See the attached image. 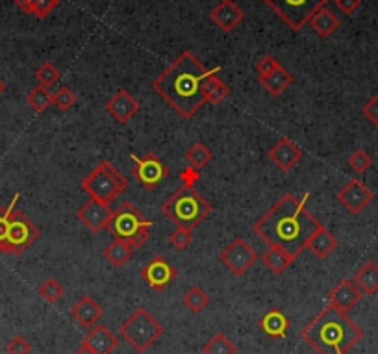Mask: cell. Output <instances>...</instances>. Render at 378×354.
<instances>
[{"instance_id":"1","label":"cell","mask_w":378,"mask_h":354,"mask_svg":"<svg viewBox=\"0 0 378 354\" xmlns=\"http://www.w3.org/2000/svg\"><path fill=\"white\" fill-rule=\"evenodd\" d=\"M310 193L297 199L293 193H286L269 212L254 223V234L263 243L282 247L293 256H299L306 249L308 239L319 228V221L306 210Z\"/></svg>"},{"instance_id":"2","label":"cell","mask_w":378,"mask_h":354,"mask_svg":"<svg viewBox=\"0 0 378 354\" xmlns=\"http://www.w3.org/2000/svg\"><path fill=\"white\" fill-rule=\"evenodd\" d=\"M208 74L202 62L186 51L152 82V90L165 100L182 119H193L202 108V80Z\"/></svg>"},{"instance_id":"3","label":"cell","mask_w":378,"mask_h":354,"mask_svg":"<svg viewBox=\"0 0 378 354\" xmlns=\"http://www.w3.org/2000/svg\"><path fill=\"white\" fill-rule=\"evenodd\" d=\"M301 338L317 354H347L362 342L364 330L345 312L327 306L302 329Z\"/></svg>"},{"instance_id":"4","label":"cell","mask_w":378,"mask_h":354,"mask_svg":"<svg viewBox=\"0 0 378 354\" xmlns=\"http://www.w3.org/2000/svg\"><path fill=\"white\" fill-rule=\"evenodd\" d=\"M213 206L195 187L182 186L169 199L163 202L161 212L165 213V217L173 221L178 228H187L193 230L204 223V219L212 213Z\"/></svg>"},{"instance_id":"5","label":"cell","mask_w":378,"mask_h":354,"mask_svg":"<svg viewBox=\"0 0 378 354\" xmlns=\"http://www.w3.org/2000/svg\"><path fill=\"white\" fill-rule=\"evenodd\" d=\"M152 221L147 219L132 202H122L121 206L111 212L109 223L106 226L113 239H121L132 249H139L150 238Z\"/></svg>"},{"instance_id":"6","label":"cell","mask_w":378,"mask_h":354,"mask_svg":"<svg viewBox=\"0 0 378 354\" xmlns=\"http://www.w3.org/2000/svg\"><path fill=\"white\" fill-rule=\"evenodd\" d=\"M80 187L91 199L104 202V204H111L116 197H119L129 187V180L113 163H109L108 160H100L95 169L83 178Z\"/></svg>"},{"instance_id":"7","label":"cell","mask_w":378,"mask_h":354,"mask_svg":"<svg viewBox=\"0 0 378 354\" xmlns=\"http://www.w3.org/2000/svg\"><path fill=\"white\" fill-rule=\"evenodd\" d=\"M119 332H121L122 340L134 351L145 353L163 336V327L148 314V310L137 308L122 323Z\"/></svg>"},{"instance_id":"8","label":"cell","mask_w":378,"mask_h":354,"mask_svg":"<svg viewBox=\"0 0 378 354\" xmlns=\"http://www.w3.org/2000/svg\"><path fill=\"white\" fill-rule=\"evenodd\" d=\"M262 2L269 6L293 32H301L310 23L312 15L328 4V0H262Z\"/></svg>"},{"instance_id":"9","label":"cell","mask_w":378,"mask_h":354,"mask_svg":"<svg viewBox=\"0 0 378 354\" xmlns=\"http://www.w3.org/2000/svg\"><path fill=\"white\" fill-rule=\"evenodd\" d=\"M41 232L39 228L33 225L32 221L26 217L25 213L19 210H13L12 217H10V225H8L6 241H4V251L2 254H13L19 256L26 249H30L39 239Z\"/></svg>"},{"instance_id":"10","label":"cell","mask_w":378,"mask_h":354,"mask_svg":"<svg viewBox=\"0 0 378 354\" xmlns=\"http://www.w3.org/2000/svg\"><path fill=\"white\" fill-rule=\"evenodd\" d=\"M219 260L234 277H243L245 273L256 264L258 252L243 238H234L219 252Z\"/></svg>"},{"instance_id":"11","label":"cell","mask_w":378,"mask_h":354,"mask_svg":"<svg viewBox=\"0 0 378 354\" xmlns=\"http://www.w3.org/2000/svg\"><path fill=\"white\" fill-rule=\"evenodd\" d=\"M134 161V167H132V174L134 178L139 182V186L145 189H156L161 182L169 176V167L165 165V161L160 160L158 156L148 152L145 156H130Z\"/></svg>"},{"instance_id":"12","label":"cell","mask_w":378,"mask_h":354,"mask_svg":"<svg viewBox=\"0 0 378 354\" xmlns=\"http://www.w3.org/2000/svg\"><path fill=\"white\" fill-rule=\"evenodd\" d=\"M336 199H338L341 206L345 208L347 212L353 213V215H358V213L364 212L371 204L373 199H375V193H373L369 187L364 186L358 178H353V180L347 182L345 186L336 193Z\"/></svg>"},{"instance_id":"13","label":"cell","mask_w":378,"mask_h":354,"mask_svg":"<svg viewBox=\"0 0 378 354\" xmlns=\"http://www.w3.org/2000/svg\"><path fill=\"white\" fill-rule=\"evenodd\" d=\"M176 277V269L167 262V258L154 256L145 267L141 269V278L147 282V286L154 291H163L169 288Z\"/></svg>"},{"instance_id":"14","label":"cell","mask_w":378,"mask_h":354,"mask_svg":"<svg viewBox=\"0 0 378 354\" xmlns=\"http://www.w3.org/2000/svg\"><path fill=\"white\" fill-rule=\"evenodd\" d=\"M111 208L109 204H104V202H98L95 199H90L85 204H82V208L77 212L78 221L82 223L90 232L98 234L100 230H106V226L109 223V217H111Z\"/></svg>"},{"instance_id":"15","label":"cell","mask_w":378,"mask_h":354,"mask_svg":"<svg viewBox=\"0 0 378 354\" xmlns=\"http://www.w3.org/2000/svg\"><path fill=\"white\" fill-rule=\"evenodd\" d=\"M267 156H269L271 163H273L278 171L288 173V171H291V169L295 167L297 163L301 161L302 150L297 143H293L291 139H288V137H280V139L269 148Z\"/></svg>"},{"instance_id":"16","label":"cell","mask_w":378,"mask_h":354,"mask_svg":"<svg viewBox=\"0 0 378 354\" xmlns=\"http://www.w3.org/2000/svg\"><path fill=\"white\" fill-rule=\"evenodd\" d=\"M106 111H108L111 119L117 122V124H126L130 122V119H134V115L139 111V103L135 100L132 95H130L126 90H119L106 103Z\"/></svg>"},{"instance_id":"17","label":"cell","mask_w":378,"mask_h":354,"mask_svg":"<svg viewBox=\"0 0 378 354\" xmlns=\"http://www.w3.org/2000/svg\"><path fill=\"white\" fill-rule=\"evenodd\" d=\"M362 297H364V293L358 290L354 280L345 278V280L338 282V286L328 293V306L347 314L362 301Z\"/></svg>"},{"instance_id":"18","label":"cell","mask_w":378,"mask_h":354,"mask_svg":"<svg viewBox=\"0 0 378 354\" xmlns=\"http://www.w3.org/2000/svg\"><path fill=\"white\" fill-rule=\"evenodd\" d=\"M243 10L237 6L234 0H221L217 6L210 12V19H212L213 25L225 33H230L243 21Z\"/></svg>"},{"instance_id":"19","label":"cell","mask_w":378,"mask_h":354,"mask_svg":"<svg viewBox=\"0 0 378 354\" xmlns=\"http://www.w3.org/2000/svg\"><path fill=\"white\" fill-rule=\"evenodd\" d=\"M82 343L93 349L96 354H111L119 345V338L106 325H95Z\"/></svg>"},{"instance_id":"20","label":"cell","mask_w":378,"mask_h":354,"mask_svg":"<svg viewBox=\"0 0 378 354\" xmlns=\"http://www.w3.org/2000/svg\"><path fill=\"white\" fill-rule=\"evenodd\" d=\"M71 316L77 319L83 329H93L96 325V321L104 316V308L100 304L96 303L93 297H80L71 310Z\"/></svg>"},{"instance_id":"21","label":"cell","mask_w":378,"mask_h":354,"mask_svg":"<svg viewBox=\"0 0 378 354\" xmlns=\"http://www.w3.org/2000/svg\"><path fill=\"white\" fill-rule=\"evenodd\" d=\"M338 247V238H334V234L319 225V228L312 234V238L308 239L306 249L314 254L317 260H327Z\"/></svg>"},{"instance_id":"22","label":"cell","mask_w":378,"mask_h":354,"mask_svg":"<svg viewBox=\"0 0 378 354\" xmlns=\"http://www.w3.org/2000/svg\"><path fill=\"white\" fill-rule=\"evenodd\" d=\"M221 71L219 67H213L212 71H208V74L202 80V95H204V103L217 106L230 95V87L217 77V72Z\"/></svg>"},{"instance_id":"23","label":"cell","mask_w":378,"mask_h":354,"mask_svg":"<svg viewBox=\"0 0 378 354\" xmlns=\"http://www.w3.org/2000/svg\"><path fill=\"white\" fill-rule=\"evenodd\" d=\"M308 25L312 26V30H314L319 38L327 39L330 38L332 33L338 32V28L341 26V21L332 10H328V8L325 6L321 8V10H317V12L312 15V19H310Z\"/></svg>"},{"instance_id":"24","label":"cell","mask_w":378,"mask_h":354,"mask_svg":"<svg viewBox=\"0 0 378 354\" xmlns=\"http://www.w3.org/2000/svg\"><path fill=\"white\" fill-rule=\"evenodd\" d=\"M260 329L269 338H286L289 330V317L282 310H269L260 319Z\"/></svg>"},{"instance_id":"25","label":"cell","mask_w":378,"mask_h":354,"mask_svg":"<svg viewBox=\"0 0 378 354\" xmlns=\"http://www.w3.org/2000/svg\"><path fill=\"white\" fill-rule=\"evenodd\" d=\"M262 262L265 267L273 273V275H282L288 271V267L295 262V256L289 254L288 251H284L282 247H275L271 245L267 251L263 252Z\"/></svg>"},{"instance_id":"26","label":"cell","mask_w":378,"mask_h":354,"mask_svg":"<svg viewBox=\"0 0 378 354\" xmlns=\"http://www.w3.org/2000/svg\"><path fill=\"white\" fill-rule=\"evenodd\" d=\"M258 82L263 90L267 91L273 97H280L284 91L288 90L289 85L293 84V74L286 71L284 67L276 69L275 72H271L267 77H258Z\"/></svg>"},{"instance_id":"27","label":"cell","mask_w":378,"mask_h":354,"mask_svg":"<svg viewBox=\"0 0 378 354\" xmlns=\"http://www.w3.org/2000/svg\"><path fill=\"white\" fill-rule=\"evenodd\" d=\"M353 280L364 295H375L378 293V265L367 262L354 273Z\"/></svg>"},{"instance_id":"28","label":"cell","mask_w":378,"mask_h":354,"mask_svg":"<svg viewBox=\"0 0 378 354\" xmlns=\"http://www.w3.org/2000/svg\"><path fill=\"white\" fill-rule=\"evenodd\" d=\"M132 247L129 243H124L121 239H113L111 243L104 249V258L108 260L109 265H113V267H122V265L129 262L130 258H132Z\"/></svg>"},{"instance_id":"29","label":"cell","mask_w":378,"mask_h":354,"mask_svg":"<svg viewBox=\"0 0 378 354\" xmlns=\"http://www.w3.org/2000/svg\"><path fill=\"white\" fill-rule=\"evenodd\" d=\"M213 160V154L212 150L208 148V145H204V143H193V145H189V148L186 150V161L189 167H195L197 171H202V169L210 163V161Z\"/></svg>"},{"instance_id":"30","label":"cell","mask_w":378,"mask_h":354,"mask_svg":"<svg viewBox=\"0 0 378 354\" xmlns=\"http://www.w3.org/2000/svg\"><path fill=\"white\" fill-rule=\"evenodd\" d=\"M52 93L51 87H43V85H36L28 95H26V103L30 104V108L38 113H43L52 106Z\"/></svg>"},{"instance_id":"31","label":"cell","mask_w":378,"mask_h":354,"mask_svg":"<svg viewBox=\"0 0 378 354\" xmlns=\"http://www.w3.org/2000/svg\"><path fill=\"white\" fill-rule=\"evenodd\" d=\"M184 306H186L189 312H193V314H200L202 310L210 304V295L206 293L200 286H193V288H189V290L184 293Z\"/></svg>"},{"instance_id":"32","label":"cell","mask_w":378,"mask_h":354,"mask_svg":"<svg viewBox=\"0 0 378 354\" xmlns=\"http://www.w3.org/2000/svg\"><path fill=\"white\" fill-rule=\"evenodd\" d=\"M204 354H237L236 345L230 342V338L225 336L223 332L212 336L210 342L206 343L204 349H202Z\"/></svg>"},{"instance_id":"33","label":"cell","mask_w":378,"mask_h":354,"mask_svg":"<svg viewBox=\"0 0 378 354\" xmlns=\"http://www.w3.org/2000/svg\"><path fill=\"white\" fill-rule=\"evenodd\" d=\"M38 293L43 297L49 304H56L59 299L64 297L65 290L64 286H62L56 278H46L45 282L38 288Z\"/></svg>"},{"instance_id":"34","label":"cell","mask_w":378,"mask_h":354,"mask_svg":"<svg viewBox=\"0 0 378 354\" xmlns=\"http://www.w3.org/2000/svg\"><path fill=\"white\" fill-rule=\"evenodd\" d=\"M36 80H38L39 85H43V87H52V85L56 84L59 80V69L51 62H45V64H41L36 69Z\"/></svg>"},{"instance_id":"35","label":"cell","mask_w":378,"mask_h":354,"mask_svg":"<svg viewBox=\"0 0 378 354\" xmlns=\"http://www.w3.org/2000/svg\"><path fill=\"white\" fill-rule=\"evenodd\" d=\"M52 104H54L59 111H69L72 106L77 104V95H75L67 85H62V87L52 95Z\"/></svg>"},{"instance_id":"36","label":"cell","mask_w":378,"mask_h":354,"mask_svg":"<svg viewBox=\"0 0 378 354\" xmlns=\"http://www.w3.org/2000/svg\"><path fill=\"white\" fill-rule=\"evenodd\" d=\"M349 167L353 169L354 173L358 174H364L366 171H369L373 165V160L371 156L367 154V150H364V148H358V150H354L353 154L349 156Z\"/></svg>"},{"instance_id":"37","label":"cell","mask_w":378,"mask_h":354,"mask_svg":"<svg viewBox=\"0 0 378 354\" xmlns=\"http://www.w3.org/2000/svg\"><path fill=\"white\" fill-rule=\"evenodd\" d=\"M19 200V193L13 195L12 202L8 206H0V254L4 251V241H6L8 234V225H10V217H12L13 210H15V204Z\"/></svg>"},{"instance_id":"38","label":"cell","mask_w":378,"mask_h":354,"mask_svg":"<svg viewBox=\"0 0 378 354\" xmlns=\"http://www.w3.org/2000/svg\"><path fill=\"white\" fill-rule=\"evenodd\" d=\"M193 236L191 230H187V228H174V232H171L169 236V243L173 245L174 249H178V251H186L187 247L191 245Z\"/></svg>"},{"instance_id":"39","label":"cell","mask_w":378,"mask_h":354,"mask_svg":"<svg viewBox=\"0 0 378 354\" xmlns=\"http://www.w3.org/2000/svg\"><path fill=\"white\" fill-rule=\"evenodd\" d=\"M280 67H282V65H280V62H278L275 56H271V54H263L262 58L256 62V65H254L258 77H267V74L275 72L276 69H280Z\"/></svg>"},{"instance_id":"40","label":"cell","mask_w":378,"mask_h":354,"mask_svg":"<svg viewBox=\"0 0 378 354\" xmlns=\"http://www.w3.org/2000/svg\"><path fill=\"white\" fill-rule=\"evenodd\" d=\"M59 6V0H33L32 15L38 19H45L49 17L56 8Z\"/></svg>"},{"instance_id":"41","label":"cell","mask_w":378,"mask_h":354,"mask_svg":"<svg viewBox=\"0 0 378 354\" xmlns=\"http://www.w3.org/2000/svg\"><path fill=\"white\" fill-rule=\"evenodd\" d=\"M6 353L8 354H30L32 353V345L30 342L23 338V336H15L12 338L6 345Z\"/></svg>"},{"instance_id":"42","label":"cell","mask_w":378,"mask_h":354,"mask_svg":"<svg viewBox=\"0 0 378 354\" xmlns=\"http://www.w3.org/2000/svg\"><path fill=\"white\" fill-rule=\"evenodd\" d=\"M362 113H364V117H366L367 121L371 122L373 126H378V95L371 97L364 104Z\"/></svg>"},{"instance_id":"43","label":"cell","mask_w":378,"mask_h":354,"mask_svg":"<svg viewBox=\"0 0 378 354\" xmlns=\"http://www.w3.org/2000/svg\"><path fill=\"white\" fill-rule=\"evenodd\" d=\"M180 182H182V186L186 187H195L200 182V171H197L195 167H189L187 165L186 169H182L178 174Z\"/></svg>"},{"instance_id":"44","label":"cell","mask_w":378,"mask_h":354,"mask_svg":"<svg viewBox=\"0 0 378 354\" xmlns=\"http://www.w3.org/2000/svg\"><path fill=\"white\" fill-rule=\"evenodd\" d=\"M336 8L345 15H353L360 6H362V0H334Z\"/></svg>"},{"instance_id":"45","label":"cell","mask_w":378,"mask_h":354,"mask_svg":"<svg viewBox=\"0 0 378 354\" xmlns=\"http://www.w3.org/2000/svg\"><path fill=\"white\" fill-rule=\"evenodd\" d=\"M13 2H15V6L19 8L21 12L26 13V15H32L33 0H13Z\"/></svg>"},{"instance_id":"46","label":"cell","mask_w":378,"mask_h":354,"mask_svg":"<svg viewBox=\"0 0 378 354\" xmlns=\"http://www.w3.org/2000/svg\"><path fill=\"white\" fill-rule=\"evenodd\" d=\"M75 354H96L95 351H93V349L91 347H87V345H85V343H82V345H80V347H78V351Z\"/></svg>"},{"instance_id":"47","label":"cell","mask_w":378,"mask_h":354,"mask_svg":"<svg viewBox=\"0 0 378 354\" xmlns=\"http://www.w3.org/2000/svg\"><path fill=\"white\" fill-rule=\"evenodd\" d=\"M4 91H6V82H4V80L0 78V97L4 95Z\"/></svg>"}]
</instances>
